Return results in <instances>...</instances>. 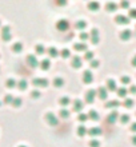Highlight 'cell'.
<instances>
[{"mask_svg":"<svg viewBox=\"0 0 136 147\" xmlns=\"http://www.w3.org/2000/svg\"><path fill=\"white\" fill-rule=\"evenodd\" d=\"M87 118H88V115H84V114H82V115L79 116V119L82 120V122H83V120H87Z\"/></svg>","mask_w":136,"mask_h":147,"instance_id":"7402d4cb","label":"cell"},{"mask_svg":"<svg viewBox=\"0 0 136 147\" xmlns=\"http://www.w3.org/2000/svg\"><path fill=\"white\" fill-rule=\"evenodd\" d=\"M88 116H91V119H99V115H97V112H95L93 110L90 112V115H88Z\"/></svg>","mask_w":136,"mask_h":147,"instance_id":"30bf717a","label":"cell"},{"mask_svg":"<svg viewBox=\"0 0 136 147\" xmlns=\"http://www.w3.org/2000/svg\"><path fill=\"white\" fill-rule=\"evenodd\" d=\"M107 86H108V90H112V91L116 90V83H115L113 79H109V80L107 82Z\"/></svg>","mask_w":136,"mask_h":147,"instance_id":"277c9868","label":"cell"},{"mask_svg":"<svg viewBox=\"0 0 136 147\" xmlns=\"http://www.w3.org/2000/svg\"><path fill=\"white\" fill-rule=\"evenodd\" d=\"M93 55H92V52H87V59H90V58H92Z\"/></svg>","mask_w":136,"mask_h":147,"instance_id":"836d02e7","label":"cell"},{"mask_svg":"<svg viewBox=\"0 0 136 147\" xmlns=\"http://www.w3.org/2000/svg\"><path fill=\"white\" fill-rule=\"evenodd\" d=\"M120 122H121V123H127V122H129V116L125 115V114H124V115H121L120 116Z\"/></svg>","mask_w":136,"mask_h":147,"instance_id":"ba28073f","label":"cell"},{"mask_svg":"<svg viewBox=\"0 0 136 147\" xmlns=\"http://www.w3.org/2000/svg\"><path fill=\"white\" fill-rule=\"evenodd\" d=\"M25 84H27V83H25V82H20V83H19V87H20V88H25Z\"/></svg>","mask_w":136,"mask_h":147,"instance_id":"603a6c76","label":"cell"},{"mask_svg":"<svg viewBox=\"0 0 136 147\" xmlns=\"http://www.w3.org/2000/svg\"><path fill=\"white\" fill-rule=\"evenodd\" d=\"M131 131L136 132V123H132V124H131Z\"/></svg>","mask_w":136,"mask_h":147,"instance_id":"d4e9b609","label":"cell"},{"mask_svg":"<svg viewBox=\"0 0 136 147\" xmlns=\"http://www.w3.org/2000/svg\"><path fill=\"white\" fill-rule=\"evenodd\" d=\"M99 98H101V99H105V98H107V88H104V87H100V88H99Z\"/></svg>","mask_w":136,"mask_h":147,"instance_id":"5b68a950","label":"cell"},{"mask_svg":"<svg viewBox=\"0 0 136 147\" xmlns=\"http://www.w3.org/2000/svg\"><path fill=\"white\" fill-rule=\"evenodd\" d=\"M27 60L29 63H36V59H35V56H31V55H29V56H28L27 58Z\"/></svg>","mask_w":136,"mask_h":147,"instance_id":"ac0fdd59","label":"cell"},{"mask_svg":"<svg viewBox=\"0 0 136 147\" xmlns=\"http://www.w3.org/2000/svg\"><path fill=\"white\" fill-rule=\"evenodd\" d=\"M91 66H92V67H97V66H99V62H97V60H96V62L93 60V62H92V64H91Z\"/></svg>","mask_w":136,"mask_h":147,"instance_id":"1f68e13d","label":"cell"},{"mask_svg":"<svg viewBox=\"0 0 136 147\" xmlns=\"http://www.w3.org/2000/svg\"><path fill=\"white\" fill-rule=\"evenodd\" d=\"M129 91L132 94H135L136 92V86H131V88H129Z\"/></svg>","mask_w":136,"mask_h":147,"instance_id":"4316f807","label":"cell"},{"mask_svg":"<svg viewBox=\"0 0 136 147\" xmlns=\"http://www.w3.org/2000/svg\"><path fill=\"white\" fill-rule=\"evenodd\" d=\"M90 7H92V8H99V4H97V3H92V4H90Z\"/></svg>","mask_w":136,"mask_h":147,"instance_id":"f546056e","label":"cell"},{"mask_svg":"<svg viewBox=\"0 0 136 147\" xmlns=\"http://www.w3.org/2000/svg\"><path fill=\"white\" fill-rule=\"evenodd\" d=\"M68 54H70V52H68L67 50H63L62 51V55H63V56H68Z\"/></svg>","mask_w":136,"mask_h":147,"instance_id":"f1b7e54d","label":"cell"},{"mask_svg":"<svg viewBox=\"0 0 136 147\" xmlns=\"http://www.w3.org/2000/svg\"><path fill=\"white\" fill-rule=\"evenodd\" d=\"M90 132H91V134H92V135H95V134H100L101 131H100V130H91Z\"/></svg>","mask_w":136,"mask_h":147,"instance_id":"cb8c5ba5","label":"cell"},{"mask_svg":"<svg viewBox=\"0 0 136 147\" xmlns=\"http://www.w3.org/2000/svg\"><path fill=\"white\" fill-rule=\"evenodd\" d=\"M131 36H132V32L129 30H124L120 34V39H123V40H128V39H131Z\"/></svg>","mask_w":136,"mask_h":147,"instance_id":"7a4b0ae2","label":"cell"},{"mask_svg":"<svg viewBox=\"0 0 136 147\" xmlns=\"http://www.w3.org/2000/svg\"><path fill=\"white\" fill-rule=\"evenodd\" d=\"M131 63H132V66H133V67H136V55H135V56H133V58H132V60H131Z\"/></svg>","mask_w":136,"mask_h":147,"instance_id":"83f0119b","label":"cell"},{"mask_svg":"<svg viewBox=\"0 0 136 147\" xmlns=\"http://www.w3.org/2000/svg\"><path fill=\"white\" fill-rule=\"evenodd\" d=\"M50 55H51V56H56V55H58L56 48H50Z\"/></svg>","mask_w":136,"mask_h":147,"instance_id":"e0dca14e","label":"cell"},{"mask_svg":"<svg viewBox=\"0 0 136 147\" xmlns=\"http://www.w3.org/2000/svg\"><path fill=\"white\" fill-rule=\"evenodd\" d=\"M107 8H108V9H116V4L115 3H108L107 4Z\"/></svg>","mask_w":136,"mask_h":147,"instance_id":"2e32d148","label":"cell"},{"mask_svg":"<svg viewBox=\"0 0 136 147\" xmlns=\"http://www.w3.org/2000/svg\"><path fill=\"white\" fill-rule=\"evenodd\" d=\"M50 67V60H43L42 62V68H48Z\"/></svg>","mask_w":136,"mask_h":147,"instance_id":"4fadbf2b","label":"cell"},{"mask_svg":"<svg viewBox=\"0 0 136 147\" xmlns=\"http://www.w3.org/2000/svg\"><path fill=\"white\" fill-rule=\"evenodd\" d=\"M82 106H83L82 102H80V100H76V107H74V110H76V111H80V110L83 109Z\"/></svg>","mask_w":136,"mask_h":147,"instance_id":"9c48e42d","label":"cell"},{"mask_svg":"<svg viewBox=\"0 0 136 147\" xmlns=\"http://www.w3.org/2000/svg\"><path fill=\"white\" fill-rule=\"evenodd\" d=\"M83 132H84V127H83V126H80V127H79V134L82 135Z\"/></svg>","mask_w":136,"mask_h":147,"instance_id":"4dcf8cb0","label":"cell"},{"mask_svg":"<svg viewBox=\"0 0 136 147\" xmlns=\"http://www.w3.org/2000/svg\"><path fill=\"white\" fill-rule=\"evenodd\" d=\"M132 143H133V144H136V135L132 138Z\"/></svg>","mask_w":136,"mask_h":147,"instance_id":"d590c367","label":"cell"},{"mask_svg":"<svg viewBox=\"0 0 136 147\" xmlns=\"http://www.w3.org/2000/svg\"><path fill=\"white\" fill-rule=\"evenodd\" d=\"M115 20H116V23H119V24H127V23H129V18H127V16H124V15H117Z\"/></svg>","mask_w":136,"mask_h":147,"instance_id":"6da1fadb","label":"cell"},{"mask_svg":"<svg viewBox=\"0 0 136 147\" xmlns=\"http://www.w3.org/2000/svg\"><path fill=\"white\" fill-rule=\"evenodd\" d=\"M60 115H62V116H66V118H67V116L70 115V112L67 111V110H62V111H60Z\"/></svg>","mask_w":136,"mask_h":147,"instance_id":"d6986e66","label":"cell"},{"mask_svg":"<svg viewBox=\"0 0 136 147\" xmlns=\"http://www.w3.org/2000/svg\"><path fill=\"white\" fill-rule=\"evenodd\" d=\"M68 102H70L68 98H62V99H60V103H62V105H67Z\"/></svg>","mask_w":136,"mask_h":147,"instance_id":"ffe728a7","label":"cell"},{"mask_svg":"<svg viewBox=\"0 0 136 147\" xmlns=\"http://www.w3.org/2000/svg\"><path fill=\"white\" fill-rule=\"evenodd\" d=\"M91 144H92L93 147H97V146H99V142H97V140H96V142H95V140H92V143H91Z\"/></svg>","mask_w":136,"mask_h":147,"instance_id":"d6a6232c","label":"cell"},{"mask_svg":"<svg viewBox=\"0 0 136 147\" xmlns=\"http://www.w3.org/2000/svg\"><path fill=\"white\" fill-rule=\"evenodd\" d=\"M72 66H76V67H80V59L78 58V56H76V58H74V64H72Z\"/></svg>","mask_w":136,"mask_h":147,"instance_id":"7c38bea8","label":"cell"},{"mask_svg":"<svg viewBox=\"0 0 136 147\" xmlns=\"http://www.w3.org/2000/svg\"><path fill=\"white\" fill-rule=\"evenodd\" d=\"M83 79H84V82H87V83H91V82H92V74L90 72V71H87V72H84V78H83Z\"/></svg>","mask_w":136,"mask_h":147,"instance_id":"3957f363","label":"cell"},{"mask_svg":"<svg viewBox=\"0 0 136 147\" xmlns=\"http://www.w3.org/2000/svg\"><path fill=\"white\" fill-rule=\"evenodd\" d=\"M129 3H127V1H124V3H121V7H128Z\"/></svg>","mask_w":136,"mask_h":147,"instance_id":"e575fe53","label":"cell"},{"mask_svg":"<svg viewBox=\"0 0 136 147\" xmlns=\"http://www.w3.org/2000/svg\"><path fill=\"white\" fill-rule=\"evenodd\" d=\"M129 80H131V79H129L128 76H123V78H121V83H124V84H128Z\"/></svg>","mask_w":136,"mask_h":147,"instance_id":"9a60e30c","label":"cell"},{"mask_svg":"<svg viewBox=\"0 0 136 147\" xmlns=\"http://www.w3.org/2000/svg\"><path fill=\"white\" fill-rule=\"evenodd\" d=\"M15 86V80L13 79H8L7 80V87H13Z\"/></svg>","mask_w":136,"mask_h":147,"instance_id":"5bb4252c","label":"cell"},{"mask_svg":"<svg viewBox=\"0 0 136 147\" xmlns=\"http://www.w3.org/2000/svg\"><path fill=\"white\" fill-rule=\"evenodd\" d=\"M127 92H128V91H127L124 87H121V88L117 90V95H119V96H121V98H124L125 95H127Z\"/></svg>","mask_w":136,"mask_h":147,"instance_id":"8992f818","label":"cell"},{"mask_svg":"<svg viewBox=\"0 0 136 147\" xmlns=\"http://www.w3.org/2000/svg\"><path fill=\"white\" fill-rule=\"evenodd\" d=\"M124 106L127 107V109H131V107L133 106V100H132V99H125Z\"/></svg>","mask_w":136,"mask_h":147,"instance_id":"52a82bcc","label":"cell"},{"mask_svg":"<svg viewBox=\"0 0 136 147\" xmlns=\"http://www.w3.org/2000/svg\"><path fill=\"white\" fill-rule=\"evenodd\" d=\"M129 16H131V18H136V9H135V8L129 11Z\"/></svg>","mask_w":136,"mask_h":147,"instance_id":"44dd1931","label":"cell"},{"mask_svg":"<svg viewBox=\"0 0 136 147\" xmlns=\"http://www.w3.org/2000/svg\"><path fill=\"white\" fill-rule=\"evenodd\" d=\"M116 116H117V112L113 111L112 114L109 115V120H111V122H115V120H116Z\"/></svg>","mask_w":136,"mask_h":147,"instance_id":"8fae6325","label":"cell"},{"mask_svg":"<svg viewBox=\"0 0 136 147\" xmlns=\"http://www.w3.org/2000/svg\"><path fill=\"white\" fill-rule=\"evenodd\" d=\"M38 52H44V47H42V46H38Z\"/></svg>","mask_w":136,"mask_h":147,"instance_id":"484cf974","label":"cell"}]
</instances>
